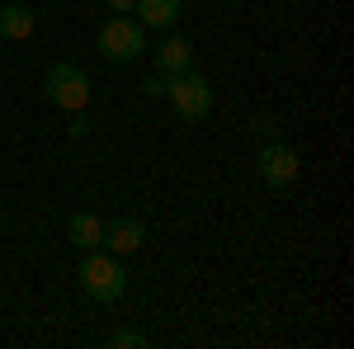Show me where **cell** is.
<instances>
[{"label": "cell", "mask_w": 354, "mask_h": 349, "mask_svg": "<svg viewBox=\"0 0 354 349\" xmlns=\"http://www.w3.org/2000/svg\"><path fill=\"white\" fill-rule=\"evenodd\" d=\"M66 236H71V245H81V250H95V245H104V222L95 213H76L71 227H66Z\"/></svg>", "instance_id": "30bf717a"}, {"label": "cell", "mask_w": 354, "mask_h": 349, "mask_svg": "<svg viewBox=\"0 0 354 349\" xmlns=\"http://www.w3.org/2000/svg\"><path fill=\"white\" fill-rule=\"evenodd\" d=\"M85 133H90V123H85L81 113H76V118H71V137H85Z\"/></svg>", "instance_id": "9a60e30c"}, {"label": "cell", "mask_w": 354, "mask_h": 349, "mask_svg": "<svg viewBox=\"0 0 354 349\" xmlns=\"http://www.w3.org/2000/svg\"><path fill=\"white\" fill-rule=\"evenodd\" d=\"M133 10L142 28H170L180 19V0H137Z\"/></svg>", "instance_id": "9c48e42d"}, {"label": "cell", "mask_w": 354, "mask_h": 349, "mask_svg": "<svg viewBox=\"0 0 354 349\" xmlns=\"http://www.w3.org/2000/svg\"><path fill=\"white\" fill-rule=\"evenodd\" d=\"M194 66V48L185 38H165L161 48H156V71L161 76H180V71H189Z\"/></svg>", "instance_id": "ba28073f"}, {"label": "cell", "mask_w": 354, "mask_h": 349, "mask_svg": "<svg viewBox=\"0 0 354 349\" xmlns=\"http://www.w3.org/2000/svg\"><path fill=\"white\" fill-rule=\"evenodd\" d=\"M100 53L109 57V62H137V53H147V43H142V24L128 19V15H109L104 24H100Z\"/></svg>", "instance_id": "277c9868"}, {"label": "cell", "mask_w": 354, "mask_h": 349, "mask_svg": "<svg viewBox=\"0 0 354 349\" xmlns=\"http://www.w3.org/2000/svg\"><path fill=\"white\" fill-rule=\"evenodd\" d=\"M142 345H147L142 330H113L109 335V349H142Z\"/></svg>", "instance_id": "8fae6325"}, {"label": "cell", "mask_w": 354, "mask_h": 349, "mask_svg": "<svg viewBox=\"0 0 354 349\" xmlns=\"http://www.w3.org/2000/svg\"><path fill=\"white\" fill-rule=\"evenodd\" d=\"M142 95H151V100H165V76H161V71L142 81Z\"/></svg>", "instance_id": "4fadbf2b"}, {"label": "cell", "mask_w": 354, "mask_h": 349, "mask_svg": "<svg viewBox=\"0 0 354 349\" xmlns=\"http://www.w3.org/2000/svg\"><path fill=\"white\" fill-rule=\"evenodd\" d=\"M165 100L175 104L180 118L198 123V118H208V109H213V85L189 66V71H180V76H165Z\"/></svg>", "instance_id": "3957f363"}, {"label": "cell", "mask_w": 354, "mask_h": 349, "mask_svg": "<svg viewBox=\"0 0 354 349\" xmlns=\"http://www.w3.org/2000/svg\"><path fill=\"white\" fill-rule=\"evenodd\" d=\"M133 5H137V0H109L113 15H133Z\"/></svg>", "instance_id": "5bb4252c"}, {"label": "cell", "mask_w": 354, "mask_h": 349, "mask_svg": "<svg viewBox=\"0 0 354 349\" xmlns=\"http://www.w3.org/2000/svg\"><path fill=\"white\" fill-rule=\"evenodd\" d=\"M250 133H260V137H274V133H279V123H274V113H255V118H250Z\"/></svg>", "instance_id": "7c38bea8"}, {"label": "cell", "mask_w": 354, "mask_h": 349, "mask_svg": "<svg viewBox=\"0 0 354 349\" xmlns=\"http://www.w3.org/2000/svg\"><path fill=\"white\" fill-rule=\"evenodd\" d=\"M81 288L95 302H118L128 293V269L118 265L113 255H104V245H95V250H85V260H81Z\"/></svg>", "instance_id": "6da1fadb"}, {"label": "cell", "mask_w": 354, "mask_h": 349, "mask_svg": "<svg viewBox=\"0 0 354 349\" xmlns=\"http://www.w3.org/2000/svg\"><path fill=\"white\" fill-rule=\"evenodd\" d=\"M255 165H260V180L270 189H288L298 180V151H288L283 142H270V147L255 156Z\"/></svg>", "instance_id": "5b68a950"}, {"label": "cell", "mask_w": 354, "mask_h": 349, "mask_svg": "<svg viewBox=\"0 0 354 349\" xmlns=\"http://www.w3.org/2000/svg\"><path fill=\"white\" fill-rule=\"evenodd\" d=\"M147 241V227L137 217H118V222H104V245L113 255H133L137 245Z\"/></svg>", "instance_id": "8992f818"}, {"label": "cell", "mask_w": 354, "mask_h": 349, "mask_svg": "<svg viewBox=\"0 0 354 349\" xmlns=\"http://www.w3.org/2000/svg\"><path fill=\"white\" fill-rule=\"evenodd\" d=\"M43 100L66 109V113H81L90 104V76H85L81 66H71V62H57L43 76Z\"/></svg>", "instance_id": "7a4b0ae2"}, {"label": "cell", "mask_w": 354, "mask_h": 349, "mask_svg": "<svg viewBox=\"0 0 354 349\" xmlns=\"http://www.w3.org/2000/svg\"><path fill=\"white\" fill-rule=\"evenodd\" d=\"M33 10L19 5V0H10V5H0V38H10V43H24L28 33H33Z\"/></svg>", "instance_id": "52a82bcc"}]
</instances>
